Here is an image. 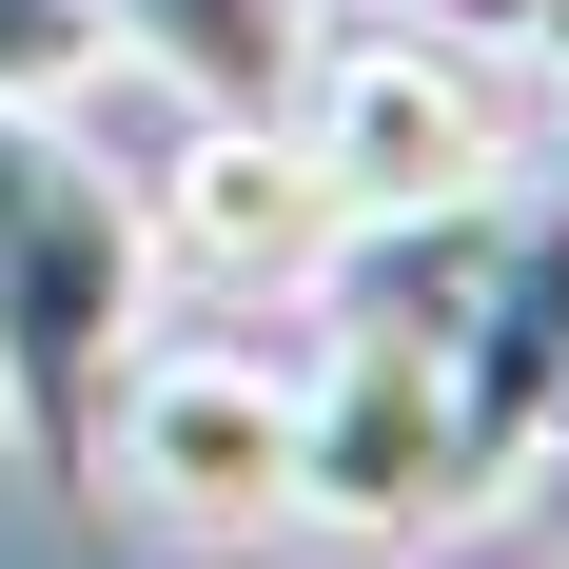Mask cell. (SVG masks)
Returning a JSON list of instances; mask_svg holds the SVG:
<instances>
[{
  "mask_svg": "<svg viewBox=\"0 0 569 569\" xmlns=\"http://www.w3.org/2000/svg\"><path fill=\"white\" fill-rule=\"evenodd\" d=\"M276 138L335 177L353 236L491 217V197H511V79H491V40H432V20H393V40H315L295 99H276Z\"/></svg>",
  "mask_w": 569,
  "mask_h": 569,
  "instance_id": "7a4b0ae2",
  "label": "cell"
},
{
  "mask_svg": "<svg viewBox=\"0 0 569 569\" xmlns=\"http://www.w3.org/2000/svg\"><path fill=\"white\" fill-rule=\"evenodd\" d=\"M550 452H569V393H550Z\"/></svg>",
  "mask_w": 569,
  "mask_h": 569,
  "instance_id": "9c48e42d",
  "label": "cell"
},
{
  "mask_svg": "<svg viewBox=\"0 0 569 569\" xmlns=\"http://www.w3.org/2000/svg\"><path fill=\"white\" fill-rule=\"evenodd\" d=\"M550 393H569V177L550 197H491L452 236V412H471L491 491L550 452Z\"/></svg>",
  "mask_w": 569,
  "mask_h": 569,
  "instance_id": "5b68a950",
  "label": "cell"
},
{
  "mask_svg": "<svg viewBox=\"0 0 569 569\" xmlns=\"http://www.w3.org/2000/svg\"><path fill=\"white\" fill-rule=\"evenodd\" d=\"M99 491H138L158 530H276L295 511V373L217 335H138L99 412Z\"/></svg>",
  "mask_w": 569,
  "mask_h": 569,
  "instance_id": "3957f363",
  "label": "cell"
},
{
  "mask_svg": "<svg viewBox=\"0 0 569 569\" xmlns=\"http://www.w3.org/2000/svg\"><path fill=\"white\" fill-rule=\"evenodd\" d=\"M118 59H158L197 118H276L295 59H315V0H99Z\"/></svg>",
  "mask_w": 569,
  "mask_h": 569,
  "instance_id": "8992f818",
  "label": "cell"
},
{
  "mask_svg": "<svg viewBox=\"0 0 569 569\" xmlns=\"http://www.w3.org/2000/svg\"><path fill=\"white\" fill-rule=\"evenodd\" d=\"M412 20H432V40H550L569 0H412Z\"/></svg>",
  "mask_w": 569,
  "mask_h": 569,
  "instance_id": "ba28073f",
  "label": "cell"
},
{
  "mask_svg": "<svg viewBox=\"0 0 569 569\" xmlns=\"http://www.w3.org/2000/svg\"><path fill=\"white\" fill-rule=\"evenodd\" d=\"M99 0H0V99L20 118H79V79H99Z\"/></svg>",
  "mask_w": 569,
  "mask_h": 569,
  "instance_id": "52a82bcc",
  "label": "cell"
},
{
  "mask_svg": "<svg viewBox=\"0 0 569 569\" xmlns=\"http://www.w3.org/2000/svg\"><path fill=\"white\" fill-rule=\"evenodd\" d=\"M138 236H158V276L236 295V315H276V295H335V256H353L335 177L295 158L276 118H197V138L138 177Z\"/></svg>",
  "mask_w": 569,
  "mask_h": 569,
  "instance_id": "277c9868",
  "label": "cell"
},
{
  "mask_svg": "<svg viewBox=\"0 0 569 569\" xmlns=\"http://www.w3.org/2000/svg\"><path fill=\"white\" fill-rule=\"evenodd\" d=\"M550 59H569V20H550Z\"/></svg>",
  "mask_w": 569,
  "mask_h": 569,
  "instance_id": "30bf717a",
  "label": "cell"
},
{
  "mask_svg": "<svg viewBox=\"0 0 569 569\" xmlns=\"http://www.w3.org/2000/svg\"><path fill=\"white\" fill-rule=\"evenodd\" d=\"M158 335V236L118 197V158L79 118L0 99V452L40 491H99V412Z\"/></svg>",
  "mask_w": 569,
  "mask_h": 569,
  "instance_id": "6da1fadb",
  "label": "cell"
}]
</instances>
